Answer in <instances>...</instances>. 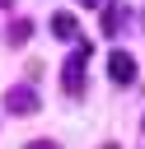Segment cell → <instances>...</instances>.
<instances>
[{
    "label": "cell",
    "instance_id": "cell-1",
    "mask_svg": "<svg viewBox=\"0 0 145 149\" xmlns=\"http://www.w3.org/2000/svg\"><path fill=\"white\" fill-rule=\"evenodd\" d=\"M89 42H75V51L65 56V65H61V88L70 93V98H80L84 93V65H89Z\"/></svg>",
    "mask_w": 145,
    "mask_h": 149
},
{
    "label": "cell",
    "instance_id": "cell-2",
    "mask_svg": "<svg viewBox=\"0 0 145 149\" xmlns=\"http://www.w3.org/2000/svg\"><path fill=\"white\" fill-rule=\"evenodd\" d=\"M5 112H14V116H33V112H37V88H33V84H14V88L5 93Z\"/></svg>",
    "mask_w": 145,
    "mask_h": 149
},
{
    "label": "cell",
    "instance_id": "cell-3",
    "mask_svg": "<svg viewBox=\"0 0 145 149\" xmlns=\"http://www.w3.org/2000/svg\"><path fill=\"white\" fill-rule=\"evenodd\" d=\"M108 74H112V84H131V79H136L131 51H112V56H108Z\"/></svg>",
    "mask_w": 145,
    "mask_h": 149
},
{
    "label": "cell",
    "instance_id": "cell-4",
    "mask_svg": "<svg viewBox=\"0 0 145 149\" xmlns=\"http://www.w3.org/2000/svg\"><path fill=\"white\" fill-rule=\"evenodd\" d=\"M51 33H56L61 42H75V37H80V23H75V14H65V9H61V14H51Z\"/></svg>",
    "mask_w": 145,
    "mask_h": 149
},
{
    "label": "cell",
    "instance_id": "cell-5",
    "mask_svg": "<svg viewBox=\"0 0 145 149\" xmlns=\"http://www.w3.org/2000/svg\"><path fill=\"white\" fill-rule=\"evenodd\" d=\"M33 37V19H14L9 23V42H28Z\"/></svg>",
    "mask_w": 145,
    "mask_h": 149
},
{
    "label": "cell",
    "instance_id": "cell-6",
    "mask_svg": "<svg viewBox=\"0 0 145 149\" xmlns=\"http://www.w3.org/2000/svg\"><path fill=\"white\" fill-rule=\"evenodd\" d=\"M117 23H122V5H112V9H108V19H103V33H112Z\"/></svg>",
    "mask_w": 145,
    "mask_h": 149
},
{
    "label": "cell",
    "instance_id": "cell-7",
    "mask_svg": "<svg viewBox=\"0 0 145 149\" xmlns=\"http://www.w3.org/2000/svg\"><path fill=\"white\" fill-rule=\"evenodd\" d=\"M28 149H56V144H51V140H37V144H28Z\"/></svg>",
    "mask_w": 145,
    "mask_h": 149
},
{
    "label": "cell",
    "instance_id": "cell-8",
    "mask_svg": "<svg viewBox=\"0 0 145 149\" xmlns=\"http://www.w3.org/2000/svg\"><path fill=\"white\" fill-rule=\"evenodd\" d=\"M80 5H103V0H80Z\"/></svg>",
    "mask_w": 145,
    "mask_h": 149
},
{
    "label": "cell",
    "instance_id": "cell-9",
    "mask_svg": "<svg viewBox=\"0 0 145 149\" xmlns=\"http://www.w3.org/2000/svg\"><path fill=\"white\" fill-rule=\"evenodd\" d=\"M103 149H117V144H103Z\"/></svg>",
    "mask_w": 145,
    "mask_h": 149
},
{
    "label": "cell",
    "instance_id": "cell-10",
    "mask_svg": "<svg viewBox=\"0 0 145 149\" xmlns=\"http://www.w3.org/2000/svg\"><path fill=\"white\" fill-rule=\"evenodd\" d=\"M5 5H9V0H0V9H5Z\"/></svg>",
    "mask_w": 145,
    "mask_h": 149
}]
</instances>
